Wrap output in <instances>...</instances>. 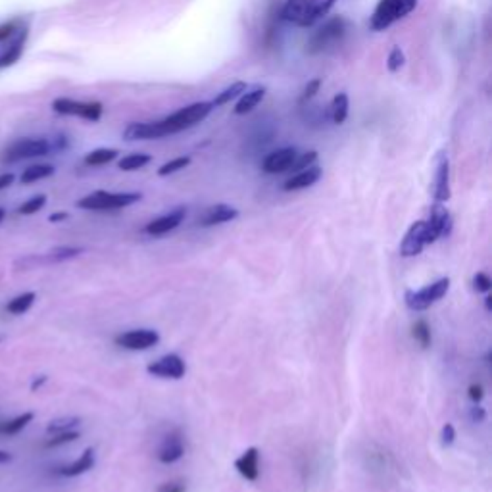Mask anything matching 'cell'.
I'll return each instance as SVG.
<instances>
[{
  "instance_id": "cell-24",
  "label": "cell",
  "mask_w": 492,
  "mask_h": 492,
  "mask_svg": "<svg viewBox=\"0 0 492 492\" xmlns=\"http://www.w3.org/2000/svg\"><path fill=\"white\" fill-rule=\"evenodd\" d=\"M52 173H54L52 166H46V164L31 166V168H27V170L21 173V183L29 185V183H35V181H41V179H45V177H50Z\"/></svg>"
},
{
  "instance_id": "cell-19",
  "label": "cell",
  "mask_w": 492,
  "mask_h": 492,
  "mask_svg": "<svg viewBox=\"0 0 492 492\" xmlns=\"http://www.w3.org/2000/svg\"><path fill=\"white\" fill-rule=\"evenodd\" d=\"M239 215V210L229 204H215L208 210L204 217H202V225L204 227H212V225H219V224H227L231 222Z\"/></svg>"
},
{
  "instance_id": "cell-1",
  "label": "cell",
  "mask_w": 492,
  "mask_h": 492,
  "mask_svg": "<svg viewBox=\"0 0 492 492\" xmlns=\"http://www.w3.org/2000/svg\"><path fill=\"white\" fill-rule=\"evenodd\" d=\"M214 110V104L212 102H195L190 106H185L177 110L175 114L171 116L164 117L158 124V131H160V137H168V135H175L179 131H185V129H190L195 127L200 121H204L210 112Z\"/></svg>"
},
{
  "instance_id": "cell-23",
  "label": "cell",
  "mask_w": 492,
  "mask_h": 492,
  "mask_svg": "<svg viewBox=\"0 0 492 492\" xmlns=\"http://www.w3.org/2000/svg\"><path fill=\"white\" fill-rule=\"evenodd\" d=\"M348 95L346 92H339L331 102V117L335 124H344L348 117Z\"/></svg>"
},
{
  "instance_id": "cell-7",
  "label": "cell",
  "mask_w": 492,
  "mask_h": 492,
  "mask_svg": "<svg viewBox=\"0 0 492 492\" xmlns=\"http://www.w3.org/2000/svg\"><path fill=\"white\" fill-rule=\"evenodd\" d=\"M50 152V144L45 139H21L10 144L4 150V160L6 161H19L27 158H37V156H45Z\"/></svg>"
},
{
  "instance_id": "cell-46",
  "label": "cell",
  "mask_w": 492,
  "mask_h": 492,
  "mask_svg": "<svg viewBox=\"0 0 492 492\" xmlns=\"http://www.w3.org/2000/svg\"><path fill=\"white\" fill-rule=\"evenodd\" d=\"M52 224H58V222H63V219H68V214L66 212H58V214H52L50 217H48Z\"/></svg>"
},
{
  "instance_id": "cell-6",
  "label": "cell",
  "mask_w": 492,
  "mask_h": 492,
  "mask_svg": "<svg viewBox=\"0 0 492 492\" xmlns=\"http://www.w3.org/2000/svg\"><path fill=\"white\" fill-rule=\"evenodd\" d=\"M448 288H450V279L442 277L439 281H435V283H431V285L423 286L420 291L406 293V304L413 312H423V310L431 308L435 302H439L440 298L448 293Z\"/></svg>"
},
{
  "instance_id": "cell-21",
  "label": "cell",
  "mask_w": 492,
  "mask_h": 492,
  "mask_svg": "<svg viewBox=\"0 0 492 492\" xmlns=\"http://www.w3.org/2000/svg\"><path fill=\"white\" fill-rule=\"evenodd\" d=\"M264 97H266V87H254V89L250 90H244L241 95V100H239L237 106H235V114H237V116L248 114L250 110L258 106Z\"/></svg>"
},
{
  "instance_id": "cell-31",
  "label": "cell",
  "mask_w": 492,
  "mask_h": 492,
  "mask_svg": "<svg viewBox=\"0 0 492 492\" xmlns=\"http://www.w3.org/2000/svg\"><path fill=\"white\" fill-rule=\"evenodd\" d=\"M81 252H83V248L62 246V248H54V250L48 252V256H46V258L50 259V262H63V259H70V258H75V256H79Z\"/></svg>"
},
{
  "instance_id": "cell-9",
  "label": "cell",
  "mask_w": 492,
  "mask_h": 492,
  "mask_svg": "<svg viewBox=\"0 0 492 492\" xmlns=\"http://www.w3.org/2000/svg\"><path fill=\"white\" fill-rule=\"evenodd\" d=\"M425 225H427L429 244L450 235V231H452V217H450V212H448L446 208L442 206V202H437L435 206L431 208L429 219L425 222Z\"/></svg>"
},
{
  "instance_id": "cell-32",
  "label": "cell",
  "mask_w": 492,
  "mask_h": 492,
  "mask_svg": "<svg viewBox=\"0 0 492 492\" xmlns=\"http://www.w3.org/2000/svg\"><path fill=\"white\" fill-rule=\"evenodd\" d=\"M46 204V197L45 195H37V197L29 198L27 202H23L21 206H19V214L21 215H31V214H37L41 208Z\"/></svg>"
},
{
  "instance_id": "cell-45",
  "label": "cell",
  "mask_w": 492,
  "mask_h": 492,
  "mask_svg": "<svg viewBox=\"0 0 492 492\" xmlns=\"http://www.w3.org/2000/svg\"><path fill=\"white\" fill-rule=\"evenodd\" d=\"M12 183H14V175H12V173H2V175H0V190L10 187Z\"/></svg>"
},
{
  "instance_id": "cell-5",
  "label": "cell",
  "mask_w": 492,
  "mask_h": 492,
  "mask_svg": "<svg viewBox=\"0 0 492 492\" xmlns=\"http://www.w3.org/2000/svg\"><path fill=\"white\" fill-rule=\"evenodd\" d=\"M348 31V21L342 18V16H337V18L327 19L317 31H313V35L310 37L308 41V52L310 54H317L331 48L337 43H340L344 35Z\"/></svg>"
},
{
  "instance_id": "cell-49",
  "label": "cell",
  "mask_w": 492,
  "mask_h": 492,
  "mask_svg": "<svg viewBox=\"0 0 492 492\" xmlns=\"http://www.w3.org/2000/svg\"><path fill=\"white\" fill-rule=\"evenodd\" d=\"M484 300H486V310L491 312V310H492V298H491V296H486Z\"/></svg>"
},
{
  "instance_id": "cell-20",
  "label": "cell",
  "mask_w": 492,
  "mask_h": 492,
  "mask_svg": "<svg viewBox=\"0 0 492 492\" xmlns=\"http://www.w3.org/2000/svg\"><path fill=\"white\" fill-rule=\"evenodd\" d=\"M92 466H95V450H92V448H87L73 464L62 467L60 473H62L63 477H77V475L87 473L89 469H92Z\"/></svg>"
},
{
  "instance_id": "cell-12",
  "label": "cell",
  "mask_w": 492,
  "mask_h": 492,
  "mask_svg": "<svg viewBox=\"0 0 492 492\" xmlns=\"http://www.w3.org/2000/svg\"><path fill=\"white\" fill-rule=\"evenodd\" d=\"M429 244L427 239V225L425 222H415L412 227L408 229V233L404 237L402 244H400V254L410 258V256H417L423 252V248Z\"/></svg>"
},
{
  "instance_id": "cell-26",
  "label": "cell",
  "mask_w": 492,
  "mask_h": 492,
  "mask_svg": "<svg viewBox=\"0 0 492 492\" xmlns=\"http://www.w3.org/2000/svg\"><path fill=\"white\" fill-rule=\"evenodd\" d=\"M35 298H37L35 293H23V295L16 296L14 300H10L8 306H6V310H8L10 313H14V315H21V313H26L27 310L33 306Z\"/></svg>"
},
{
  "instance_id": "cell-3",
  "label": "cell",
  "mask_w": 492,
  "mask_h": 492,
  "mask_svg": "<svg viewBox=\"0 0 492 492\" xmlns=\"http://www.w3.org/2000/svg\"><path fill=\"white\" fill-rule=\"evenodd\" d=\"M417 6V0H379L371 14L369 26L373 31H383L396 23L398 19L406 18Z\"/></svg>"
},
{
  "instance_id": "cell-41",
  "label": "cell",
  "mask_w": 492,
  "mask_h": 492,
  "mask_svg": "<svg viewBox=\"0 0 492 492\" xmlns=\"http://www.w3.org/2000/svg\"><path fill=\"white\" fill-rule=\"evenodd\" d=\"M14 31H16V21L2 23V26H0V43H2V41H6L8 37L14 35Z\"/></svg>"
},
{
  "instance_id": "cell-44",
  "label": "cell",
  "mask_w": 492,
  "mask_h": 492,
  "mask_svg": "<svg viewBox=\"0 0 492 492\" xmlns=\"http://www.w3.org/2000/svg\"><path fill=\"white\" fill-rule=\"evenodd\" d=\"M484 417H486V412H484L481 406H475V408H471V420H473L475 423H483Z\"/></svg>"
},
{
  "instance_id": "cell-16",
  "label": "cell",
  "mask_w": 492,
  "mask_h": 492,
  "mask_svg": "<svg viewBox=\"0 0 492 492\" xmlns=\"http://www.w3.org/2000/svg\"><path fill=\"white\" fill-rule=\"evenodd\" d=\"M183 454H185V444H183L181 435L179 433H171L161 442L160 450H158V460L161 464H175L183 457Z\"/></svg>"
},
{
  "instance_id": "cell-14",
  "label": "cell",
  "mask_w": 492,
  "mask_h": 492,
  "mask_svg": "<svg viewBox=\"0 0 492 492\" xmlns=\"http://www.w3.org/2000/svg\"><path fill=\"white\" fill-rule=\"evenodd\" d=\"M185 215H187V210H185V208H177V210H173L170 214L161 215L158 219L150 222V224L144 227V233L152 235V237H160V235L170 233V231L177 229V227L183 224Z\"/></svg>"
},
{
  "instance_id": "cell-35",
  "label": "cell",
  "mask_w": 492,
  "mask_h": 492,
  "mask_svg": "<svg viewBox=\"0 0 492 492\" xmlns=\"http://www.w3.org/2000/svg\"><path fill=\"white\" fill-rule=\"evenodd\" d=\"M315 160H317V152H313V150H310V152H306V154H298V156H296V160L293 161V166H291V170L302 171V170H306V168L313 166V164H315Z\"/></svg>"
},
{
  "instance_id": "cell-34",
  "label": "cell",
  "mask_w": 492,
  "mask_h": 492,
  "mask_svg": "<svg viewBox=\"0 0 492 492\" xmlns=\"http://www.w3.org/2000/svg\"><path fill=\"white\" fill-rule=\"evenodd\" d=\"M413 337H415V340L420 342L423 348H427L431 344V329L429 325L425 322H417L415 325H413Z\"/></svg>"
},
{
  "instance_id": "cell-18",
  "label": "cell",
  "mask_w": 492,
  "mask_h": 492,
  "mask_svg": "<svg viewBox=\"0 0 492 492\" xmlns=\"http://www.w3.org/2000/svg\"><path fill=\"white\" fill-rule=\"evenodd\" d=\"M319 179H322V168L310 166V168H306V170L298 171L293 177H288V179L285 181L283 188H285V190H300V188L312 187V185H315Z\"/></svg>"
},
{
  "instance_id": "cell-11",
  "label": "cell",
  "mask_w": 492,
  "mask_h": 492,
  "mask_svg": "<svg viewBox=\"0 0 492 492\" xmlns=\"http://www.w3.org/2000/svg\"><path fill=\"white\" fill-rule=\"evenodd\" d=\"M146 371L154 377H161V379H181L187 371V366L181 356L177 354H168L161 356L160 360H156L152 364H148Z\"/></svg>"
},
{
  "instance_id": "cell-48",
  "label": "cell",
  "mask_w": 492,
  "mask_h": 492,
  "mask_svg": "<svg viewBox=\"0 0 492 492\" xmlns=\"http://www.w3.org/2000/svg\"><path fill=\"white\" fill-rule=\"evenodd\" d=\"M12 460V454L10 452H4V450H0V464H6V462H10Z\"/></svg>"
},
{
  "instance_id": "cell-43",
  "label": "cell",
  "mask_w": 492,
  "mask_h": 492,
  "mask_svg": "<svg viewBox=\"0 0 492 492\" xmlns=\"http://www.w3.org/2000/svg\"><path fill=\"white\" fill-rule=\"evenodd\" d=\"M158 492H185V484L183 483H166L161 484Z\"/></svg>"
},
{
  "instance_id": "cell-22",
  "label": "cell",
  "mask_w": 492,
  "mask_h": 492,
  "mask_svg": "<svg viewBox=\"0 0 492 492\" xmlns=\"http://www.w3.org/2000/svg\"><path fill=\"white\" fill-rule=\"evenodd\" d=\"M26 39H27V31L23 29V31L18 35V39L12 43V46H10L8 50L0 56V70H2V68H8V66H12L14 62H18L19 56H21V52H23Z\"/></svg>"
},
{
  "instance_id": "cell-50",
  "label": "cell",
  "mask_w": 492,
  "mask_h": 492,
  "mask_svg": "<svg viewBox=\"0 0 492 492\" xmlns=\"http://www.w3.org/2000/svg\"><path fill=\"white\" fill-rule=\"evenodd\" d=\"M4 215H6V210H4V208H0V222L4 219Z\"/></svg>"
},
{
  "instance_id": "cell-28",
  "label": "cell",
  "mask_w": 492,
  "mask_h": 492,
  "mask_svg": "<svg viewBox=\"0 0 492 492\" xmlns=\"http://www.w3.org/2000/svg\"><path fill=\"white\" fill-rule=\"evenodd\" d=\"M117 150L116 148H97L85 156V164L87 166H104L108 161L116 160Z\"/></svg>"
},
{
  "instance_id": "cell-15",
  "label": "cell",
  "mask_w": 492,
  "mask_h": 492,
  "mask_svg": "<svg viewBox=\"0 0 492 492\" xmlns=\"http://www.w3.org/2000/svg\"><path fill=\"white\" fill-rule=\"evenodd\" d=\"M296 148L286 146V148H279L275 152H271L266 156V160L262 164V170L266 173H283V171L291 170L293 161L296 160Z\"/></svg>"
},
{
  "instance_id": "cell-29",
  "label": "cell",
  "mask_w": 492,
  "mask_h": 492,
  "mask_svg": "<svg viewBox=\"0 0 492 492\" xmlns=\"http://www.w3.org/2000/svg\"><path fill=\"white\" fill-rule=\"evenodd\" d=\"M150 156L148 154H129V156H126L124 160H119V170L124 171H135V170H141V168H144L146 164H150Z\"/></svg>"
},
{
  "instance_id": "cell-8",
  "label": "cell",
  "mask_w": 492,
  "mask_h": 492,
  "mask_svg": "<svg viewBox=\"0 0 492 492\" xmlns=\"http://www.w3.org/2000/svg\"><path fill=\"white\" fill-rule=\"evenodd\" d=\"M52 108L58 114L66 116H79L89 121H99L102 116V104L100 102H77L72 99H58L52 102Z\"/></svg>"
},
{
  "instance_id": "cell-47",
  "label": "cell",
  "mask_w": 492,
  "mask_h": 492,
  "mask_svg": "<svg viewBox=\"0 0 492 492\" xmlns=\"http://www.w3.org/2000/svg\"><path fill=\"white\" fill-rule=\"evenodd\" d=\"M45 383H46V377L41 375V379H35V381H33V385H31V391H37L39 386L45 385Z\"/></svg>"
},
{
  "instance_id": "cell-40",
  "label": "cell",
  "mask_w": 492,
  "mask_h": 492,
  "mask_svg": "<svg viewBox=\"0 0 492 492\" xmlns=\"http://www.w3.org/2000/svg\"><path fill=\"white\" fill-rule=\"evenodd\" d=\"M319 87H322V79L319 77H315V79H312L308 85H306V89H304V95H302V99L304 100H308V99H312L313 95L319 90Z\"/></svg>"
},
{
  "instance_id": "cell-37",
  "label": "cell",
  "mask_w": 492,
  "mask_h": 492,
  "mask_svg": "<svg viewBox=\"0 0 492 492\" xmlns=\"http://www.w3.org/2000/svg\"><path fill=\"white\" fill-rule=\"evenodd\" d=\"M404 52L400 46H394L393 50H391V54H388V60H386V66H388V72H398L400 68L404 66Z\"/></svg>"
},
{
  "instance_id": "cell-4",
  "label": "cell",
  "mask_w": 492,
  "mask_h": 492,
  "mask_svg": "<svg viewBox=\"0 0 492 492\" xmlns=\"http://www.w3.org/2000/svg\"><path fill=\"white\" fill-rule=\"evenodd\" d=\"M143 198L141 193H108V190H97L89 197L81 198L77 206L83 210L92 212H108V210H119L139 202Z\"/></svg>"
},
{
  "instance_id": "cell-25",
  "label": "cell",
  "mask_w": 492,
  "mask_h": 492,
  "mask_svg": "<svg viewBox=\"0 0 492 492\" xmlns=\"http://www.w3.org/2000/svg\"><path fill=\"white\" fill-rule=\"evenodd\" d=\"M244 90H246V83L237 81V83H233L231 87H227L225 90H222V92H219V95H217V97L212 100V104H214V106H224V104H229L231 100H235L237 97H241Z\"/></svg>"
},
{
  "instance_id": "cell-39",
  "label": "cell",
  "mask_w": 492,
  "mask_h": 492,
  "mask_svg": "<svg viewBox=\"0 0 492 492\" xmlns=\"http://www.w3.org/2000/svg\"><path fill=\"white\" fill-rule=\"evenodd\" d=\"M454 439H456V429H454L452 423H446V425L442 427V444H444V446H450V444L454 442Z\"/></svg>"
},
{
  "instance_id": "cell-38",
  "label": "cell",
  "mask_w": 492,
  "mask_h": 492,
  "mask_svg": "<svg viewBox=\"0 0 492 492\" xmlns=\"http://www.w3.org/2000/svg\"><path fill=\"white\" fill-rule=\"evenodd\" d=\"M473 286L477 293H489L492 288V281L486 273H477L473 279Z\"/></svg>"
},
{
  "instance_id": "cell-33",
  "label": "cell",
  "mask_w": 492,
  "mask_h": 492,
  "mask_svg": "<svg viewBox=\"0 0 492 492\" xmlns=\"http://www.w3.org/2000/svg\"><path fill=\"white\" fill-rule=\"evenodd\" d=\"M188 164H190V158H187V156L175 158V160H171V161H168V164H164L160 170H158V175H161V177H166V175H171V173H175V171L185 170Z\"/></svg>"
},
{
  "instance_id": "cell-10",
  "label": "cell",
  "mask_w": 492,
  "mask_h": 492,
  "mask_svg": "<svg viewBox=\"0 0 492 492\" xmlns=\"http://www.w3.org/2000/svg\"><path fill=\"white\" fill-rule=\"evenodd\" d=\"M160 335L152 329H135V331H127L117 335L116 344L126 350H148L152 348L154 344H158Z\"/></svg>"
},
{
  "instance_id": "cell-36",
  "label": "cell",
  "mask_w": 492,
  "mask_h": 492,
  "mask_svg": "<svg viewBox=\"0 0 492 492\" xmlns=\"http://www.w3.org/2000/svg\"><path fill=\"white\" fill-rule=\"evenodd\" d=\"M79 439V433L75 431H63V433H58L54 435V439H50L46 442V446L54 448V446H62V444H68V442H73V440Z\"/></svg>"
},
{
  "instance_id": "cell-30",
  "label": "cell",
  "mask_w": 492,
  "mask_h": 492,
  "mask_svg": "<svg viewBox=\"0 0 492 492\" xmlns=\"http://www.w3.org/2000/svg\"><path fill=\"white\" fill-rule=\"evenodd\" d=\"M75 425H79V417H60V420L50 421L46 431L50 435H58V433H63V431H73Z\"/></svg>"
},
{
  "instance_id": "cell-2",
  "label": "cell",
  "mask_w": 492,
  "mask_h": 492,
  "mask_svg": "<svg viewBox=\"0 0 492 492\" xmlns=\"http://www.w3.org/2000/svg\"><path fill=\"white\" fill-rule=\"evenodd\" d=\"M337 0H286L283 18L298 27H310L329 14Z\"/></svg>"
},
{
  "instance_id": "cell-27",
  "label": "cell",
  "mask_w": 492,
  "mask_h": 492,
  "mask_svg": "<svg viewBox=\"0 0 492 492\" xmlns=\"http://www.w3.org/2000/svg\"><path fill=\"white\" fill-rule=\"evenodd\" d=\"M31 421H33V413L31 412L21 413V415L14 417L12 421L0 423V433H4V435H16V433H19L21 429H26Z\"/></svg>"
},
{
  "instance_id": "cell-42",
  "label": "cell",
  "mask_w": 492,
  "mask_h": 492,
  "mask_svg": "<svg viewBox=\"0 0 492 492\" xmlns=\"http://www.w3.org/2000/svg\"><path fill=\"white\" fill-rule=\"evenodd\" d=\"M483 386L481 385H471L469 386V398L473 400V402H481L483 400Z\"/></svg>"
},
{
  "instance_id": "cell-17",
  "label": "cell",
  "mask_w": 492,
  "mask_h": 492,
  "mask_svg": "<svg viewBox=\"0 0 492 492\" xmlns=\"http://www.w3.org/2000/svg\"><path fill=\"white\" fill-rule=\"evenodd\" d=\"M259 452L258 448H248L244 454H242L237 462H235V467L237 471L246 479V481H256L259 475Z\"/></svg>"
},
{
  "instance_id": "cell-13",
  "label": "cell",
  "mask_w": 492,
  "mask_h": 492,
  "mask_svg": "<svg viewBox=\"0 0 492 492\" xmlns=\"http://www.w3.org/2000/svg\"><path fill=\"white\" fill-rule=\"evenodd\" d=\"M433 197L437 202H446L450 198V161L446 152L442 150L437 156V171L433 183Z\"/></svg>"
}]
</instances>
